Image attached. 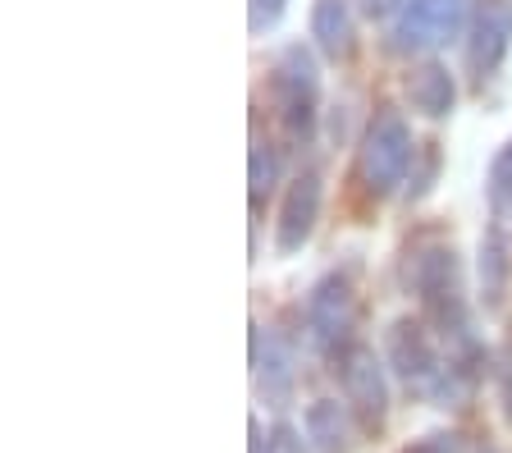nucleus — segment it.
I'll list each match as a JSON object with an SVG mask.
<instances>
[{"label": "nucleus", "mask_w": 512, "mask_h": 453, "mask_svg": "<svg viewBox=\"0 0 512 453\" xmlns=\"http://www.w3.org/2000/svg\"><path fill=\"white\" fill-rule=\"evenodd\" d=\"M316 211H320V179L316 174H302L298 184L288 188L284 211H279V252H298L302 243L316 229Z\"/></svg>", "instance_id": "7"}, {"label": "nucleus", "mask_w": 512, "mask_h": 453, "mask_svg": "<svg viewBox=\"0 0 512 453\" xmlns=\"http://www.w3.org/2000/svg\"><path fill=\"white\" fill-rule=\"evenodd\" d=\"M352 316H357V302H352V289L348 280L330 275V280H320L316 293L307 302V321H311V335H316L320 348H334L348 339L352 330Z\"/></svg>", "instance_id": "6"}, {"label": "nucleus", "mask_w": 512, "mask_h": 453, "mask_svg": "<svg viewBox=\"0 0 512 453\" xmlns=\"http://www.w3.org/2000/svg\"><path fill=\"white\" fill-rule=\"evenodd\" d=\"M256 380H261V389H266L270 403H284L288 399L293 371H288V353L279 344H266V357L256 353Z\"/></svg>", "instance_id": "12"}, {"label": "nucleus", "mask_w": 512, "mask_h": 453, "mask_svg": "<svg viewBox=\"0 0 512 453\" xmlns=\"http://www.w3.org/2000/svg\"><path fill=\"white\" fill-rule=\"evenodd\" d=\"M407 453H458V440H453V435H430V440H421Z\"/></svg>", "instance_id": "17"}, {"label": "nucleus", "mask_w": 512, "mask_h": 453, "mask_svg": "<svg viewBox=\"0 0 512 453\" xmlns=\"http://www.w3.org/2000/svg\"><path fill=\"white\" fill-rule=\"evenodd\" d=\"M275 453H298V435L288 431V426H279L275 431Z\"/></svg>", "instance_id": "18"}, {"label": "nucleus", "mask_w": 512, "mask_h": 453, "mask_svg": "<svg viewBox=\"0 0 512 453\" xmlns=\"http://www.w3.org/2000/svg\"><path fill=\"white\" fill-rule=\"evenodd\" d=\"M384 348H389V367L398 371L403 385L430 389L435 376L444 371L439 367V357H435V344H430L426 330H421L416 321H398L394 330H389V339H384Z\"/></svg>", "instance_id": "5"}, {"label": "nucleus", "mask_w": 512, "mask_h": 453, "mask_svg": "<svg viewBox=\"0 0 512 453\" xmlns=\"http://www.w3.org/2000/svg\"><path fill=\"white\" fill-rule=\"evenodd\" d=\"M348 403L316 399L307 408V440L316 453H352V417Z\"/></svg>", "instance_id": "8"}, {"label": "nucleus", "mask_w": 512, "mask_h": 453, "mask_svg": "<svg viewBox=\"0 0 512 453\" xmlns=\"http://www.w3.org/2000/svg\"><path fill=\"white\" fill-rule=\"evenodd\" d=\"M339 380H343V399L357 412V421L366 431H375L384 421V412H389V385H384V367L375 362L371 348L352 344L339 357Z\"/></svg>", "instance_id": "2"}, {"label": "nucleus", "mask_w": 512, "mask_h": 453, "mask_svg": "<svg viewBox=\"0 0 512 453\" xmlns=\"http://www.w3.org/2000/svg\"><path fill=\"white\" fill-rule=\"evenodd\" d=\"M435 170H439V151H435V142H430V147H426V165H421V174H412V188H407V193H412V197H426Z\"/></svg>", "instance_id": "16"}, {"label": "nucleus", "mask_w": 512, "mask_h": 453, "mask_svg": "<svg viewBox=\"0 0 512 453\" xmlns=\"http://www.w3.org/2000/svg\"><path fill=\"white\" fill-rule=\"evenodd\" d=\"M512 37V0H480L476 23H471L467 37V65L476 78L494 74V65L503 60Z\"/></svg>", "instance_id": "4"}, {"label": "nucleus", "mask_w": 512, "mask_h": 453, "mask_svg": "<svg viewBox=\"0 0 512 453\" xmlns=\"http://www.w3.org/2000/svg\"><path fill=\"white\" fill-rule=\"evenodd\" d=\"M403 0H366V14H389V10H398Z\"/></svg>", "instance_id": "19"}, {"label": "nucleus", "mask_w": 512, "mask_h": 453, "mask_svg": "<svg viewBox=\"0 0 512 453\" xmlns=\"http://www.w3.org/2000/svg\"><path fill=\"white\" fill-rule=\"evenodd\" d=\"M252 453H266V440H261V426L252 421Z\"/></svg>", "instance_id": "20"}, {"label": "nucleus", "mask_w": 512, "mask_h": 453, "mask_svg": "<svg viewBox=\"0 0 512 453\" xmlns=\"http://www.w3.org/2000/svg\"><path fill=\"white\" fill-rule=\"evenodd\" d=\"M503 280H508V248H503L499 229H490L485 243H480V289H485V302H490V307H499Z\"/></svg>", "instance_id": "11"}, {"label": "nucleus", "mask_w": 512, "mask_h": 453, "mask_svg": "<svg viewBox=\"0 0 512 453\" xmlns=\"http://www.w3.org/2000/svg\"><path fill=\"white\" fill-rule=\"evenodd\" d=\"M412 161L416 151H412V133H407L403 115H394V110L375 115L362 138V151H357V179H362L366 193L371 197L394 193V184H403Z\"/></svg>", "instance_id": "1"}, {"label": "nucleus", "mask_w": 512, "mask_h": 453, "mask_svg": "<svg viewBox=\"0 0 512 453\" xmlns=\"http://www.w3.org/2000/svg\"><path fill=\"white\" fill-rule=\"evenodd\" d=\"M471 0H407V10L394 23V46L398 51H430V46L448 42L462 28Z\"/></svg>", "instance_id": "3"}, {"label": "nucleus", "mask_w": 512, "mask_h": 453, "mask_svg": "<svg viewBox=\"0 0 512 453\" xmlns=\"http://www.w3.org/2000/svg\"><path fill=\"white\" fill-rule=\"evenodd\" d=\"M311 37L330 60L352 55V5L348 0H316L311 5Z\"/></svg>", "instance_id": "9"}, {"label": "nucleus", "mask_w": 512, "mask_h": 453, "mask_svg": "<svg viewBox=\"0 0 512 453\" xmlns=\"http://www.w3.org/2000/svg\"><path fill=\"white\" fill-rule=\"evenodd\" d=\"M490 202H494L499 216L512 211V142L494 156V165H490Z\"/></svg>", "instance_id": "13"}, {"label": "nucleus", "mask_w": 512, "mask_h": 453, "mask_svg": "<svg viewBox=\"0 0 512 453\" xmlns=\"http://www.w3.org/2000/svg\"><path fill=\"white\" fill-rule=\"evenodd\" d=\"M407 101H412V110H421V115L439 119L453 110V78H448L444 65H421L407 74Z\"/></svg>", "instance_id": "10"}, {"label": "nucleus", "mask_w": 512, "mask_h": 453, "mask_svg": "<svg viewBox=\"0 0 512 453\" xmlns=\"http://www.w3.org/2000/svg\"><path fill=\"white\" fill-rule=\"evenodd\" d=\"M275 174H279L275 151H270V147H256V151H252V197L270 193V184H275Z\"/></svg>", "instance_id": "14"}, {"label": "nucleus", "mask_w": 512, "mask_h": 453, "mask_svg": "<svg viewBox=\"0 0 512 453\" xmlns=\"http://www.w3.org/2000/svg\"><path fill=\"white\" fill-rule=\"evenodd\" d=\"M279 14H284V0H252V33H266V28H275Z\"/></svg>", "instance_id": "15"}]
</instances>
